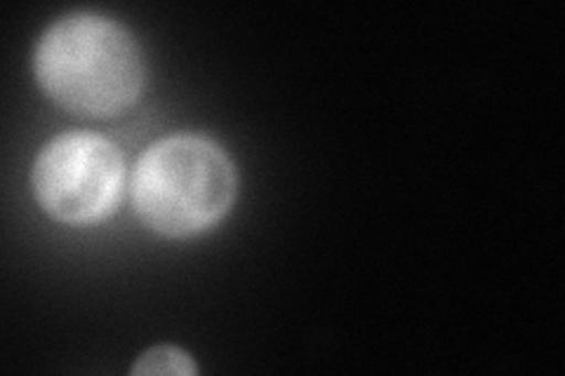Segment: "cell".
<instances>
[{
  "instance_id": "cell-3",
  "label": "cell",
  "mask_w": 565,
  "mask_h": 376,
  "mask_svg": "<svg viewBox=\"0 0 565 376\" xmlns=\"http://www.w3.org/2000/svg\"><path fill=\"white\" fill-rule=\"evenodd\" d=\"M122 182V155L109 139L66 132L35 158L31 184L35 201L62 224H93L109 214Z\"/></svg>"
},
{
  "instance_id": "cell-1",
  "label": "cell",
  "mask_w": 565,
  "mask_h": 376,
  "mask_svg": "<svg viewBox=\"0 0 565 376\" xmlns=\"http://www.w3.org/2000/svg\"><path fill=\"white\" fill-rule=\"evenodd\" d=\"M33 71L47 97L81 116H118L139 99L145 62L132 35L106 17L76 12L39 41Z\"/></svg>"
},
{
  "instance_id": "cell-4",
  "label": "cell",
  "mask_w": 565,
  "mask_h": 376,
  "mask_svg": "<svg viewBox=\"0 0 565 376\" xmlns=\"http://www.w3.org/2000/svg\"><path fill=\"white\" fill-rule=\"evenodd\" d=\"M135 374H196L191 357L174 346H156L132 367Z\"/></svg>"
},
{
  "instance_id": "cell-2",
  "label": "cell",
  "mask_w": 565,
  "mask_h": 376,
  "mask_svg": "<svg viewBox=\"0 0 565 376\" xmlns=\"http://www.w3.org/2000/svg\"><path fill=\"white\" fill-rule=\"evenodd\" d=\"M132 198L149 228L186 238L215 226L236 198V170L212 141L177 135L139 158Z\"/></svg>"
}]
</instances>
